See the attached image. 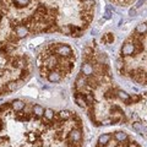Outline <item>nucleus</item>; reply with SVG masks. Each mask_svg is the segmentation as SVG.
<instances>
[{
  "label": "nucleus",
  "mask_w": 147,
  "mask_h": 147,
  "mask_svg": "<svg viewBox=\"0 0 147 147\" xmlns=\"http://www.w3.org/2000/svg\"><path fill=\"white\" fill-rule=\"evenodd\" d=\"M44 110L21 99L0 105V147H84L77 114L60 110L49 119Z\"/></svg>",
  "instance_id": "nucleus-1"
},
{
  "label": "nucleus",
  "mask_w": 147,
  "mask_h": 147,
  "mask_svg": "<svg viewBox=\"0 0 147 147\" xmlns=\"http://www.w3.org/2000/svg\"><path fill=\"white\" fill-rule=\"evenodd\" d=\"M31 71V59L22 50L20 38L0 13V96L20 88Z\"/></svg>",
  "instance_id": "nucleus-2"
},
{
  "label": "nucleus",
  "mask_w": 147,
  "mask_h": 147,
  "mask_svg": "<svg viewBox=\"0 0 147 147\" xmlns=\"http://www.w3.org/2000/svg\"><path fill=\"white\" fill-rule=\"evenodd\" d=\"M75 63V50L66 43H50L37 57L39 75L50 84H58L70 76Z\"/></svg>",
  "instance_id": "nucleus-3"
},
{
  "label": "nucleus",
  "mask_w": 147,
  "mask_h": 147,
  "mask_svg": "<svg viewBox=\"0 0 147 147\" xmlns=\"http://www.w3.org/2000/svg\"><path fill=\"white\" fill-rule=\"evenodd\" d=\"M135 32L139 33V34H146L147 33V24L146 22H144V24H139L136 26Z\"/></svg>",
  "instance_id": "nucleus-4"
},
{
  "label": "nucleus",
  "mask_w": 147,
  "mask_h": 147,
  "mask_svg": "<svg viewBox=\"0 0 147 147\" xmlns=\"http://www.w3.org/2000/svg\"><path fill=\"white\" fill-rule=\"evenodd\" d=\"M113 40H114V36H113V33H105V34L102 37V42H103V43L109 44V43H112Z\"/></svg>",
  "instance_id": "nucleus-5"
}]
</instances>
